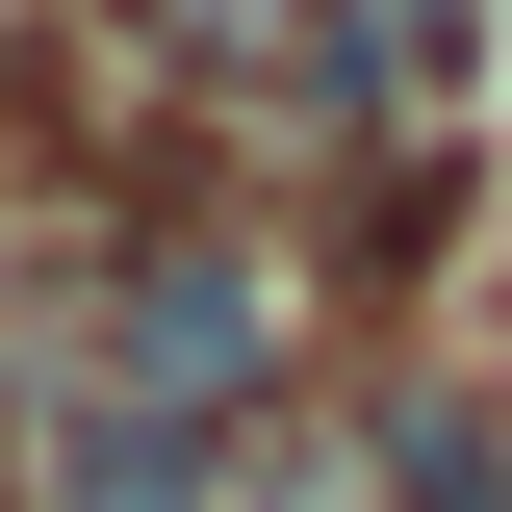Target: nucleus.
<instances>
[{
    "label": "nucleus",
    "instance_id": "nucleus-1",
    "mask_svg": "<svg viewBox=\"0 0 512 512\" xmlns=\"http://www.w3.org/2000/svg\"><path fill=\"white\" fill-rule=\"evenodd\" d=\"M282 333H308V282H282V256L256 231H128L103 256V384H154V410H282Z\"/></svg>",
    "mask_w": 512,
    "mask_h": 512
},
{
    "label": "nucleus",
    "instance_id": "nucleus-2",
    "mask_svg": "<svg viewBox=\"0 0 512 512\" xmlns=\"http://www.w3.org/2000/svg\"><path fill=\"white\" fill-rule=\"evenodd\" d=\"M205 487H231V410H154V384L52 410V512H205Z\"/></svg>",
    "mask_w": 512,
    "mask_h": 512
},
{
    "label": "nucleus",
    "instance_id": "nucleus-3",
    "mask_svg": "<svg viewBox=\"0 0 512 512\" xmlns=\"http://www.w3.org/2000/svg\"><path fill=\"white\" fill-rule=\"evenodd\" d=\"M359 512H512V410L487 384H384L359 410Z\"/></svg>",
    "mask_w": 512,
    "mask_h": 512
}]
</instances>
